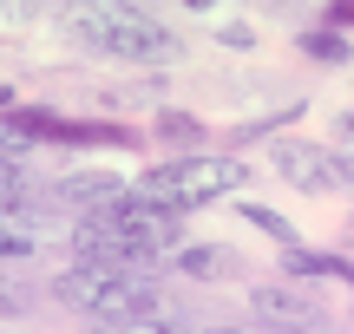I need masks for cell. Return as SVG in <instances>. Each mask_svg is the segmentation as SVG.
Returning <instances> with one entry per match:
<instances>
[{"instance_id": "cell-10", "label": "cell", "mask_w": 354, "mask_h": 334, "mask_svg": "<svg viewBox=\"0 0 354 334\" xmlns=\"http://www.w3.org/2000/svg\"><path fill=\"white\" fill-rule=\"evenodd\" d=\"M151 131H158V138H171V144H190V151H203V125H197L190 112H158V118H151Z\"/></svg>"}, {"instance_id": "cell-2", "label": "cell", "mask_w": 354, "mask_h": 334, "mask_svg": "<svg viewBox=\"0 0 354 334\" xmlns=\"http://www.w3.org/2000/svg\"><path fill=\"white\" fill-rule=\"evenodd\" d=\"M66 26H73L79 46H92L99 59H118V66H177L184 59V39L145 0H73Z\"/></svg>"}, {"instance_id": "cell-7", "label": "cell", "mask_w": 354, "mask_h": 334, "mask_svg": "<svg viewBox=\"0 0 354 334\" xmlns=\"http://www.w3.org/2000/svg\"><path fill=\"white\" fill-rule=\"evenodd\" d=\"M39 243H46V210H33L26 197H20V204H7V217H0V249L20 262V256H33Z\"/></svg>"}, {"instance_id": "cell-4", "label": "cell", "mask_w": 354, "mask_h": 334, "mask_svg": "<svg viewBox=\"0 0 354 334\" xmlns=\"http://www.w3.org/2000/svg\"><path fill=\"white\" fill-rule=\"evenodd\" d=\"M243 184H250V164L230 151H190V157H171V164H151L138 177V190L151 197V204L165 210H203V204H223V197H236Z\"/></svg>"}, {"instance_id": "cell-16", "label": "cell", "mask_w": 354, "mask_h": 334, "mask_svg": "<svg viewBox=\"0 0 354 334\" xmlns=\"http://www.w3.org/2000/svg\"><path fill=\"white\" fill-rule=\"evenodd\" d=\"M216 39L223 46H256V26H216Z\"/></svg>"}, {"instance_id": "cell-1", "label": "cell", "mask_w": 354, "mask_h": 334, "mask_svg": "<svg viewBox=\"0 0 354 334\" xmlns=\"http://www.w3.org/2000/svg\"><path fill=\"white\" fill-rule=\"evenodd\" d=\"M73 249L92 256V262H138V269H158L165 256L184 249V217L165 210V204H151L145 190H125L118 204L73 217Z\"/></svg>"}, {"instance_id": "cell-15", "label": "cell", "mask_w": 354, "mask_h": 334, "mask_svg": "<svg viewBox=\"0 0 354 334\" xmlns=\"http://www.w3.org/2000/svg\"><path fill=\"white\" fill-rule=\"evenodd\" d=\"M328 26L348 33V26H354V0H328Z\"/></svg>"}, {"instance_id": "cell-5", "label": "cell", "mask_w": 354, "mask_h": 334, "mask_svg": "<svg viewBox=\"0 0 354 334\" xmlns=\"http://www.w3.org/2000/svg\"><path fill=\"white\" fill-rule=\"evenodd\" d=\"M269 170H276L289 190H302V197H328V190L348 184L335 144H308V138H276L269 144Z\"/></svg>"}, {"instance_id": "cell-13", "label": "cell", "mask_w": 354, "mask_h": 334, "mask_svg": "<svg viewBox=\"0 0 354 334\" xmlns=\"http://www.w3.org/2000/svg\"><path fill=\"white\" fill-rule=\"evenodd\" d=\"M92 334H177V328H165V322H151V315H131V322H99Z\"/></svg>"}, {"instance_id": "cell-3", "label": "cell", "mask_w": 354, "mask_h": 334, "mask_svg": "<svg viewBox=\"0 0 354 334\" xmlns=\"http://www.w3.org/2000/svg\"><path fill=\"white\" fill-rule=\"evenodd\" d=\"M53 295H59L66 308L92 315V328H99V322H131V315H151V308H158V269L79 256L73 269L53 282Z\"/></svg>"}, {"instance_id": "cell-12", "label": "cell", "mask_w": 354, "mask_h": 334, "mask_svg": "<svg viewBox=\"0 0 354 334\" xmlns=\"http://www.w3.org/2000/svg\"><path fill=\"white\" fill-rule=\"evenodd\" d=\"M302 46H308V52H315V59H335V66H342V59H348V39H342V33H335V26H328V33H302Z\"/></svg>"}, {"instance_id": "cell-14", "label": "cell", "mask_w": 354, "mask_h": 334, "mask_svg": "<svg viewBox=\"0 0 354 334\" xmlns=\"http://www.w3.org/2000/svg\"><path fill=\"white\" fill-rule=\"evenodd\" d=\"M335 157H342L348 184H354V112H342V131H335Z\"/></svg>"}, {"instance_id": "cell-17", "label": "cell", "mask_w": 354, "mask_h": 334, "mask_svg": "<svg viewBox=\"0 0 354 334\" xmlns=\"http://www.w3.org/2000/svg\"><path fill=\"white\" fill-rule=\"evenodd\" d=\"M184 7H190V13H210V7H216V0H184Z\"/></svg>"}, {"instance_id": "cell-6", "label": "cell", "mask_w": 354, "mask_h": 334, "mask_svg": "<svg viewBox=\"0 0 354 334\" xmlns=\"http://www.w3.org/2000/svg\"><path fill=\"white\" fill-rule=\"evenodd\" d=\"M250 308H256V322H263L269 334H308V328H322V308L302 295V288H289V282L250 288Z\"/></svg>"}, {"instance_id": "cell-11", "label": "cell", "mask_w": 354, "mask_h": 334, "mask_svg": "<svg viewBox=\"0 0 354 334\" xmlns=\"http://www.w3.org/2000/svg\"><path fill=\"white\" fill-rule=\"evenodd\" d=\"M243 217H250V230H263V236H276V243L295 249V223H289V217H276V210H263V204H250Z\"/></svg>"}, {"instance_id": "cell-9", "label": "cell", "mask_w": 354, "mask_h": 334, "mask_svg": "<svg viewBox=\"0 0 354 334\" xmlns=\"http://www.w3.org/2000/svg\"><path fill=\"white\" fill-rule=\"evenodd\" d=\"M177 269H184V275H230V269H236V256H230V249H177Z\"/></svg>"}, {"instance_id": "cell-8", "label": "cell", "mask_w": 354, "mask_h": 334, "mask_svg": "<svg viewBox=\"0 0 354 334\" xmlns=\"http://www.w3.org/2000/svg\"><path fill=\"white\" fill-rule=\"evenodd\" d=\"M282 269H289L295 282H322V275H328V282H348V288H354V262H342V256H315V249H289V256H282Z\"/></svg>"}]
</instances>
